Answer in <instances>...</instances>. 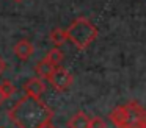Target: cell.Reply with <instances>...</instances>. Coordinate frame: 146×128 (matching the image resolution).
<instances>
[{"mask_svg": "<svg viewBox=\"0 0 146 128\" xmlns=\"http://www.w3.org/2000/svg\"><path fill=\"white\" fill-rule=\"evenodd\" d=\"M3 100H5V98H3V95H2V92H0V105L3 103Z\"/></svg>", "mask_w": 146, "mask_h": 128, "instance_id": "cell-14", "label": "cell"}, {"mask_svg": "<svg viewBox=\"0 0 146 128\" xmlns=\"http://www.w3.org/2000/svg\"><path fill=\"white\" fill-rule=\"evenodd\" d=\"M5 69H7V64H5V61H3V59L0 58V75H2V74L5 72Z\"/></svg>", "mask_w": 146, "mask_h": 128, "instance_id": "cell-12", "label": "cell"}, {"mask_svg": "<svg viewBox=\"0 0 146 128\" xmlns=\"http://www.w3.org/2000/svg\"><path fill=\"white\" fill-rule=\"evenodd\" d=\"M0 92H2V95H3V98H10V97H13L14 94H16V86L13 84V81L10 80H3L2 83H0Z\"/></svg>", "mask_w": 146, "mask_h": 128, "instance_id": "cell-10", "label": "cell"}, {"mask_svg": "<svg viewBox=\"0 0 146 128\" xmlns=\"http://www.w3.org/2000/svg\"><path fill=\"white\" fill-rule=\"evenodd\" d=\"M0 128H2V127H0Z\"/></svg>", "mask_w": 146, "mask_h": 128, "instance_id": "cell-16", "label": "cell"}, {"mask_svg": "<svg viewBox=\"0 0 146 128\" xmlns=\"http://www.w3.org/2000/svg\"><path fill=\"white\" fill-rule=\"evenodd\" d=\"M47 81L50 83V86L54 87V91H57V92H64V91H68L71 87V84H72V81H74V77H72L71 72L66 70V69L57 66V67L54 69V72L50 74V77L47 78Z\"/></svg>", "mask_w": 146, "mask_h": 128, "instance_id": "cell-3", "label": "cell"}, {"mask_svg": "<svg viewBox=\"0 0 146 128\" xmlns=\"http://www.w3.org/2000/svg\"><path fill=\"white\" fill-rule=\"evenodd\" d=\"M54 69H55V66L50 64V62L44 58L35 66V74H36V77H39V78H42V80L47 81V78L50 77V74L54 72Z\"/></svg>", "mask_w": 146, "mask_h": 128, "instance_id": "cell-7", "label": "cell"}, {"mask_svg": "<svg viewBox=\"0 0 146 128\" xmlns=\"http://www.w3.org/2000/svg\"><path fill=\"white\" fill-rule=\"evenodd\" d=\"M90 122H91V119H90L85 112L79 111L69 119L68 127L69 128H90Z\"/></svg>", "mask_w": 146, "mask_h": 128, "instance_id": "cell-6", "label": "cell"}, {"mask_svg": "<svg viewBox=\"0 0 146 128\" xmlns=\"http://www.w3.org/2000/svg\"><path fill=\"white\" fill-rule=\"evenodd\" d=\"M14 2H17V3H19V2H24V0H14Z\"/></svg>", "mask_w": 146, "mask_h": 128, "instance_id": "cell-15", "label": "cell"}, {"mask_svg": "<svg viewBox=\"0 0 146 128\" xmlns=\"http://www.w3.org/2000/svg\"><path fill=\"white\" fill-rule=\"evenodd\" d=\"M47 89V84H46V80L39 77H33L30 80L25 81L24 84V91H25L27 95H32V97H36V98H41L42 94L46 92Z\"/></svg>", "mask_w": 146, "mask_h": 128, "instance_id": "cell-4", "label": "cell"}, {"mask_svg": "<svg viewBox=\"0 0 146 128\" xmlns=\"http://www.w3.org/2000/svg\"><path fill=\"white\" fill-rule=\"evenodd\" d=\"M90 128H105V123H104L102 119L94 117V119H91V122H90Z\"/></svg>", "mask_w": 146, "mask_h": 128, "instance_id": "cell-11", "label": "cell"}, {"mask_svg": "<svg viewBox=\"0 0 146 128\" xmlns=\"http://www.w3.org/2000/svg\"><path fill=\"white\" fill-rule=\"evenodd\" d=\"M49 37H50V41L55 44V47L63 45V44L68 41L66 30H63V28H54V30L50 31V34H49Z\"/></svg>", "mask_w": 146, "mask_h": 128, "instance_id": "cell-8", "label": "cell"}, {"mask_svg": "<svg viewBox=\"0 0 146 128\" xmlns=\"http://www.w3.org/2000/svg\"><path fill=\"white\" fill-rule=\"evenodd\" d=\"M41 128H57V127H55V125L52 123V120H49V122H46V123L42 125Z\"/></svg>", "mask_w": 146, "mask_h": 128, "instance_id": "cell-13", "label": "cell"}, {"mask_svg": "<svg viewBox=\"0 0 146 128\" xmlns=\"http://www.w3.org/2000/svg\"><path fill=\"white\" fill-rule=\"evenodd\" d=\"M8 117L19 128H41L46 122L52 120L54 111L41 98L25 94L8 111Z\"/></svg>", "mask_w": 146, "mask_h": 128, "instance_id": "cell-1", "label": "cell"}, {"mask_svg": "<svg viewBox=\"0 0 146 128\" xmlns=\"http://www.w3.org/2000/svg\"><path fill=\"white\" fill-rule=\"evenodd\" d=\"M63 56H64L63 52H61L58 47H54V49H50V50L47 52V55H46V59H47L50 64H54L55 67H57V66L61 64V61H63Z\"/></svg>", "mask_w": 146, "mask_h": 128, "instance_id": "cell-9", "label": "cell"}, {"mask_svg": "<svg viewBox=\"0 0 146 128\" xmlns=\"http://www.w3.org/2000/svg\"><path fill=\"white\" fill-rule=\"evenodd\" d=\"M13 52H14V55H16L19 59L27 61V59L35 53V45H33L29 39H21V41H17V42L14 44Z\"/></svg>", "mask_w": 146, "mask_h": 128, "instance_id": "cell-5", "label": "cell"}, {"mask_svg": "<svg viewBox=\"0 0 146 128\" xmlns=\"http://www.w3.org/2000/svg\"><path fill=\"white\" fill-rule=\"evenodd\" d=\"M68 39L79 50H85L98 36V28L86 17H77L69 27L66 28Z\"/></svg>", "mask_w": 146, "mask_h": 128, "instance_id": "cell-2", "label": "cell"}]
</instances>
